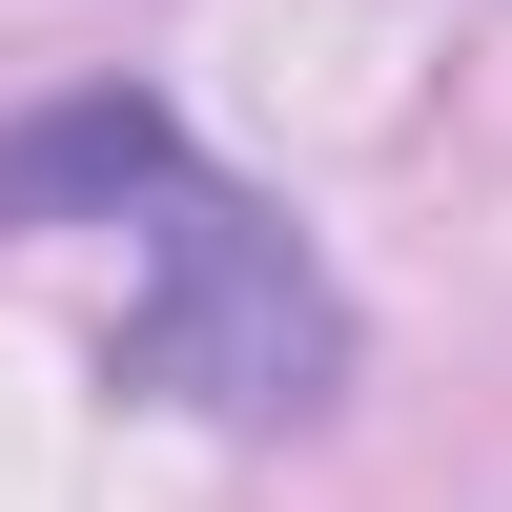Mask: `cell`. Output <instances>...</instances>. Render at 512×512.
Wrapping results in <instances>:
<instances>
[{"mask_svg":"<svg viewBox=\"0 0 512 512\" xmlns=\"http://www.w3.org/2000/svg\"><path fill=\"white\" fill-rule=\"evenodd\" d=\"M164 185H185V123H164L144 82L0 123V226H82V205H164Z\"/></svg>","mask_w":512,"mask_h":512,"instance_id":"7a4b0ae2","label":"cell"},{"mask_svg":"<svg viewBox=\"0 0 512 512\" xmlns=\"http://www.w3.org/2000/svg\"><path fill=\"white\" fill-rule=\"evenodd\" d=\"M103 369H123L144 410H205V431H287V410L349 390V287H328L246 185L185 164L164 226H144V287H123V349H103Z\"/></svg>","mask_w":512,"mask_h":512,"instance_id":"6da1fadb","label":"cell"}]
</instances>
